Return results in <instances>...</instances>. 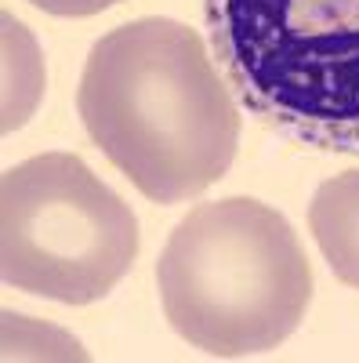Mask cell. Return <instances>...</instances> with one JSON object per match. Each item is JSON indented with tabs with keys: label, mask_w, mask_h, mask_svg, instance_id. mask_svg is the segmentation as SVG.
<instances>
[{
	"label": "cell",
	"mask_w": 359,
	"mask_h": 363,
	"mask_svg": "<svg viewBox=\"0 0 359 363\" xmlns=\"http://www.w3.org/2000/svg\"><path fill=\"white\" fill-rule=\"evenodd\" d=\"M76 113L153 203L207 193L236 160V95L203 37L178 18L149 15L106 33L84 62Z\"/></svg>",
	"instance_id": "6da1fadb"
},
{
	"label": "cell",
	"mask_w": 359,
	"mask_h": 363,
	"mask_svg": "<svg viewBox=\"0 0 359 363\" xmlns=\"http://www.w3.org/2000/svg\"><path fill=\"white\" fill-rule=\"evenodd\" d=\"M160 306L193 349L239 359L283 345L312 301V265L294 225L254 196L200 203L156 262Z\"/></svg>",
	"instance_id": "7a4b0ae2"
},
{
	"label": "cell",
	"mask_w": 359,
	"mask_h": 363,
	"mask_svg": "<svg viewBox=\"0 0 359 363\" xmlns=\"http://www.w3.org/2000/svg\"><path fill=\"white\" fill-rule=\"evenodd\" d=\"M211 55L258 124L359 157V0H203Z\"/></svg>",
	"instance_id": "3957f363"
},
{
	"label": "cell",
	"mask_w": 359,
	"mask_h": 363,
	"mask_svg": "<svg viewBox=\"0 0 359 363\" xmlns=\"http://www.w3.org/2000/svg\"><path fill=\"white\" fill-rule=\"evenodd\" d=\"M138 258V218L73 153H40L0 182V277L62 306L102 301Z\"/></svg>",
	"instance_id": "277c9868"
},
{
	"label": "cell",
	"mask_w": 359,
	"mask_h": 363,
	"mask_svg": "<svg viewBox=\"0 0 359 363\" xmlns=\"http://www.w3.org/2000/svg\"><path fill=\"white\" fill-rule=\"evenodd\" d=\"M309 233L334 277L359 291V171L334 174L316 189Z\"/></svg>",
	"instance_id": "5b68a950"
},
{
	"label": "cell",
	"mask_w": 359,
	"mask_h": 363,
	"mask_svg": "<svg viewBox=\"0 0 359 363\" xmlns=\"http://www.w3.org/2000/svg\"><path fill=\"white\" fill-rule=\"evenodd\" d=\"M29 4L47 15H58V18H87V15H98V11L124 4V0H29Z\"/></svg>",
	"instance_id": "8992f818"
}]
</instances>
